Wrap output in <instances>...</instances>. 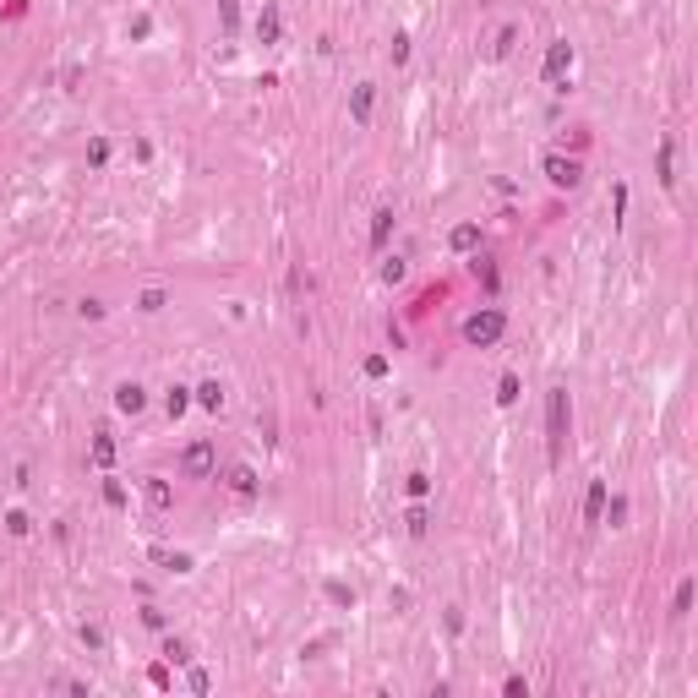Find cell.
<instances>
[{"label":"cell","instance_id":"cell-3","mask_svg":"<svg viewBox=\"0 0 698 698\" xmlns=\"http://www.w3.org/2000/svg\"><path fill=\"white\" fill-rule=\"evenodd\" d=\"M578 175H584V169H578L573 159H562V153H546V180H551V185H578Z\"/></svg>","mask_w":698,"mask_h":698},{"label":"cell","instance_id":"cell-22","mask_svg":"<svg viewBox=\"0 0 698 698\" xmlns=\"http://www.w3.org/2000/svg\"><path fill=\"white\" fill-rule=\"evenodd\" d=\"M142 311H164V289H142V300H137Z\"/></svg>","mask_w":698,"mask_h":698},{"label":"cell","instance_id":"cell-18","mask_svg":"<svg viewBox=\"0 0 698 698\" xmlns=\"http://www.w3.org/2000/svg\"><path fill=\"white\" fill-rule=\"evenodd\" d=\"M513 44H518V27H502V33H496V44H491V55H496V61H502V55H508Z\"/></svg>","mask_w":698,"mask_h":698},{"label":"cell","instance_id":"cell-24","mask_svg":"<svg viewBox=\"0 0 698 698\" xmlns=\"http://www.w3.org/2000/svg\"><path fill=\"white\" fill-rule=\"evenodd\" d=\"M474 278H480V284H486V289H496V284H502V278H496V267H491V262H474Z\"/></svg>","mask_w":698,"mask_h":698},{"label":"cell","instance_id":"cell-15","mask_svg":"<svg viewBox=\"0 0 698 698\" xmlns=\"http://www.w3.org/2000/svg\"><path fill=\"white\" fill-rule=\"evenodd\" d=\"M229 486H235V491H257V474H251L246 464H235V470H229Z\"/></svg>","mask_w":698,"mask_h":698},{"label":"cell","instance_id":"cell-21","mask_svg":"<svg viewBox=\"0 0 698 698\" xmlns=\"http://www.w3.org/2000/svg\"><path fill=\"white\" fill-rule=\"evenodd\" d=\"M404 273H410V267L398 262V257H393V262H382V278H388V284H404Z\"/></svg>","mask_w":698,"mask_h":698},{"label":"cell","instance_id":"cell-27","mask_svg":"<svg viewBox=\"0 0 698 698\" xmlns=\"http://www.w3.org/2000/svg\"><path fill=\"white\" fill-rule=\"evenodd\" d=\"M6 529H11V534H27L33 524H27V513H6Z\"/></svg>","mask_w":698,"mask_h":698},{"label":"cell","instance_id":"cell-23","mask_svg":"<svg viewBox=\"0 0 698 698\" xmlns=\"http://www.w3.org/2000/svg\"><path fill=\"white\" fill-rule=\"evenodd\" d=\"M104 502H109V508H125V486H121V480H109V486H104Z\"/></svg>","mask_w":698,"mask_h":698},{"label":"cell","instance_id":"cell-12","mask_svg":"<svg viewBox=\"0 0 698 698\" xmlns=\"http://www.w3.org/2000/svg\"><path fill=\"white\" fill-rule=\"evenodd\" d=\"M93 464H99V470H109V464H115V442H109V431L93 436Z\"/></svg>","mask_w":698,"mask_h":698},{"label":"cell","instance_id":"cell-1","mask_svg":"<svg viewBox=\"0 0 698 698\" xmlns=\"http://www.w3.org/2000/svg\"><path fill=\"white\" fill-rule=\"evenodd\" d=\"M562 442H568V393L551 388L546 393V453H551V464L562 458Z\"/></svg>","mask_w":698,"mask_h":698},{"label":"cell","instance_id":"cell-7","mask_svg":"<svg viewBox=\"0 0 698 698\" xmlns=\"http://www.w3.org/2000/svg\"><path fill=\"white\" fill-rule=\"evenodd\" d=\"M393 224H398V219H393V207H376V213H371V246H388Z\"/></svg>","mask_w":698,"mask_h":698},{"label":"cell","instance_id":"cell-28","mask_svg":"<svg viewBox=\"0 0 698 698\" xmlns=\"http://www.w3.org/2000/svg\"><path fill=\"white\" fill-rule=\"evenodd\" d=\"M328 600H338V606H355V589H344V584H328Z\"/></svg>","mask_w":698,"mask_h":698},{"label":"cell","instance_id":"cell-11","mask_svg":"<svg viewBox=\"0 0 698 698\" xmlns=\"http://www.w3.org/2000/svg\"><path fill=\"white\" fill-rule=\"evenodd\" d=\"M257 33H262V44H278V6H267L257 17Z\"/></svg>","mask_w":698,"mask_h":698},{"label":"cell","instance_id":"cell-2","mask_svg":"<svg viewBox=\"0 0 698 698\" xmlns=\"http://www.w3.org/2000/svg\"><path fill=\"white\" fill-rule=\"evenodd\" d=\"M502 328H508V317H502V311H474L470 322H464V344L486 349V344H496V338H502Z\"/></svg>","mask_w":698,"mask_h":698},{"label":"cell","instance_id":"cell-6","mask_svg":"<svg viewBox=\"0 0 698 698\" xmlns=\"http://www.w3.org/2000/svg\"><path fill=\"white\" fill-rule=\"evenodd\" d=\"M371 99H376V87H371V82H360V87H355V93H349V115H355V121H360V125L371 121Z\"/></svg>","mask_w":698,"mask_h":698},{"label":"cell","instance_id":"cell-29","mask_svg":"<svg viewBox=\"0 0 698 698\" xmlns=\"http://www.w3.org/2000/svg\"><path fill=\"white\" fill-rule=\"evenodd\" d=\"M404 486H410V496H426V491H431V480H426V474H410Z\"/></svg>","mask_w":698,"mask_h":698},{"label":"cell","instance_id":"cell-16","mask_svg":"<svg viewBox=\"0 0 698 698\" xmlns=\"http://www.w3.org/2000/svg\"><path fill=\"white\" fill-rule=\"evenodd\" d=\"M147 502H153V508H169V502H175V491H169L164 480H147Z\"/></svg>","mask_w":698,"mask_h":698},{"label":"cell","instance_id":"cell-8","mask_svg":"<svg viewBox=\"0 0 698 698\" xmlns=\"http://www.w3.org/2000/svg\"><path fill=\"white\" fill-rule=\"evenodd\" d=\"M115 404H121L125 415H137V410H142V404H147V393L137 388V382H121V388H115Z\"/></svg>","mask_w":698,"mask_h":698},{"label":"cell","instance_id":"cell-19","mask_svg":"<svg viewBox=\"0 0 698 698\" xmlns=\"http://www.w3.org/2000/svg\"><path fill=\"white\" fill-rule=\"evenodd\" d=\"M496 398H502V404H513V398H518V376H513V371L496 382Z\"/></svg>","mask_w":698,"mask_h":698},{"label":"cell","instance_id":"cell-14","mask_svg":"<svg viewBox=\"0 0 698 698\" xmlns=\"http://www.w3.org/2000/svg\"><path fill=\"white\" fill-rule=\"evenodd\" d=\"M671 164H677V147H671V142H660V180H666V185H677Z\"/></svg>","mask_w":698,"mask_h":698},{"label":"cell","instance_id":"cell-9","mask_svg":"<svg viewBox=\"0 0 698 698\" xmlns=\"http://www.w3.org/2000/svg\"><path fill=\"white\" fill-rule=\"evenodd\" d=\"M600 513H606V480H595V486H589V496H584V518H589V524H600Z\"/></svg>","mask_w":698,"mask_h":698},{"label":"cell","instance_id":"cell-26","mask_svg":"<svg viewBox=\"0 0 698 698\" xmlns=\"http://www.w3.org/2000/svg\"><path fill=\"white\" fill-rule=\"evenodd\" d=\"M185 404H191V398H185V388H169V415H185Z\"/></svg>","mask_w":698,"mask_h":698},{"label":"cell","instance_id":"cell-13","mask_svg":"<svg viewBox=\"0 0 698 698\" xmlns=\"http://www.w3.org/2000/svg\"><path fill=\"white\" fill-rule=\"evenodd\" d=\"M197 404H202V410H224V388H219V382H202V388H197Z\"/></svg>","mask_w":698,"mask_h":698},{"label":"cell","instance_id":"cell-25","mask_svg":"<svg viewBox=\"0 0 698 698\" xmlns=\"http://www.w3.org/2000/svg\"><path fill=\"white\" fill-rule=\"evenodd\" d=\"M164 655L175 660V666H185V660H191V655H185V644H180V638H169V644H164Z\"/></svg>","mask_w":698,"mask_h":698},{"label":"cell","instance_id":"cell-20","mask_svg":"<svg viewBox=\"0 0 698 698\" xmlns=\"http://www.w3.org/2000/svg\"><path fill=\"white\" fill-rule=\"evenodd\" d=\"M153 556H159L164 568H175V573H185V568H191V556H180V551H153Z\"/></svg>","mask_w":698,"mask_h":698},{"label":"cell","instance_id":"cell-10","mask_svg":"<svg viewBox=\"0 0 698 698\" xmlns=\"http://www.w3.org/2000/svg\"><path fill=\"white\" fill-rule=\"evenodd\" d=\"M448 246H453V251H474V246H480V229H474V224H458V229L448 235Z\"/></svg>","mask_w":698,"mask_h":698},{"label":"cell","instance_id":"cell-4","mask_svg":"<svg viewBox=\"0 0 698 698\" xmlns=\"http://www.w3.org/2000/svg\"><path fill=\"white\" fill-rule=\"evenodd\" d=\"M180 470L191 474V480H197V474H207V470H213V442H191V448H185V458H180Z\"/></svg>","mask_w":698,"mask_h":698},{"label":"cell","instance_id":"cell-17","mask_svg":"<svg viewBox=\"0 0 698 698\" xmlns=\"http://www.w3.org/2000/svg\"><path fill=\"white\" fill-rule=\"evenodd\" d=\"M687 606H693V578H682V584H677V600H671V611L687 616Z\"/></svg>","mask_w":698,"mask_h":698},{"label":"cell","instance_id":"cell-5","mask_svg":"<svg viewBox=\"0 0 698 698\" xmlns=\"http://www.w3.org/2000/svg\"><path fill=\"white\" fill-rule=\"evenodd\" d=\"M568 66H573V44H568V39H556L551 49H546V77H562Z\"/></svg>","mask_w":698,"mask_h":698}]
</instances>
